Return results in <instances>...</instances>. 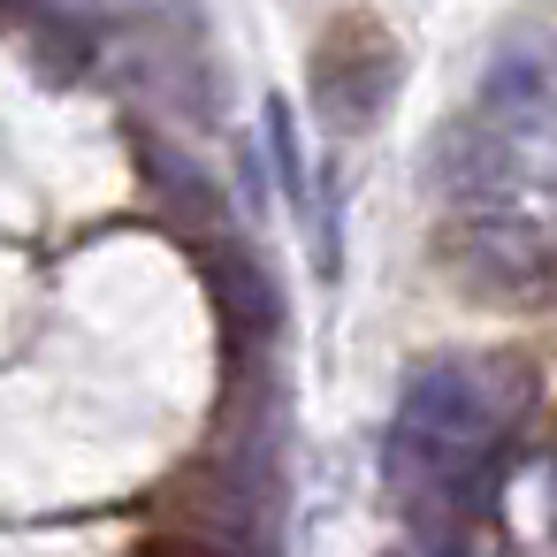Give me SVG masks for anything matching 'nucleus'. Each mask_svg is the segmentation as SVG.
<instances>
[{
  "mask_svg": "<svg viewBox=\"0 0 557 557\" xmlns=\"http://www.w3.org/2000/svg\"><path fill=\"white\" fill-rule=\"evenodd\" d=\"M268 138H275L283 191H290V199H306V161H298V146H290V108H283V100H268Z\"/></svg>",
  "mask_w": 557,
  "mask_h": 557,
  "instance_id": "nucleus-1",
  "label": "nucleus"
}]
</instances>
